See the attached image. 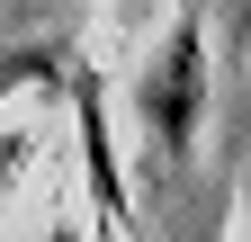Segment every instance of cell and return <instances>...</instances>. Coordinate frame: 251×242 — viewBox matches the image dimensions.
<instances>
[{
	"label": "cell",
	"mask_w": 251,
	"mask_h": 242,
	"mask_svg": "<svg viewBox=\"0 0 251 242\" xmlns=\"http://www.w3.org/2000/svg\"><path fill=\"white\" fill-rule=\"evenodd\" d=\"M72 108H81V153H90V197H99V216L117 224V216H126V189H117V153H108V90H99V72H72Z\"/></svg>",
	"instance_id": "7a4b0ae2"
},
{
	"label": "cell",
	"mask_w": 251,
	"mask_h": 242,
	"mask_svg": "<svg viewBox=\"0 0 251 242\" xmlns=\"http://www.w3.org/2000/svg\"><path fill=\"white\" fill-rule=\"evenodd\" d=\"M99 242H117V233H99Z\"/></svg>",
	"instance_id": "5b68a950"
},
{
	"label": "cell",
	"mask_w": 251,
	"mask_h": 242,
	"mask_svg": "<svg viewBox=\"0 0 251 242\" xmlns=\"http://www.w3.org/2000/svg\"><path fill=\"white\" fill-rule=\"evenodd\" d=\"M36 153V135H0V197H9V170Z\"/></svg>",
	"instance_id": "3957f363"
},
{
	"label": "cell",
	"mask_w": 251,
	"mask_h": 242,
	"mask_svg": "<svg viewBox=\"0 0 251 242\" xmlns=\"http://www.w3.org/2000/svg\"><path fill=\"white\" fill-rule=\"evenodd\" d=\"M198 117H206V36H198V9H188L171 27V45L152 54V72H144V135H152V153H188Z\"/></svg>",
	"instance_id": "6da1fadb"
},
{
	"label": "cell",
	"mask_w": 251,
	"mask_h": 242,
	"mask_svg": "<svg viewBox=\"0 0 251 242\" xmlns=\"http://www.w3.org/2000/svg\"><path fill=\"white\" fill-rule=\"evenodd\" d=\"M45 63H36V54H27V63H0V90H18V81H36Z\"/></svg>",
	"instance_id": "277c9868"
}]
</instances>
